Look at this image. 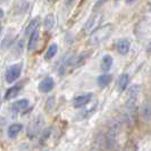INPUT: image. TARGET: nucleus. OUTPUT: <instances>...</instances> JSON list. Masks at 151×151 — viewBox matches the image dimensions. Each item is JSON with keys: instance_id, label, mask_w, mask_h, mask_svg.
<instances>
[{"instance_id": "1", "label": "nucleus", "mask_w": 151, "mask_h": 151, "mask_svg": "<svg viewBox=\"0 0 151 151\" xmlns=\"http://www.w3.org/2000/svg\"><path fill=\"white\" fill-rule=\"evenodd\" d=\"M113 31H114L113 25H105V26L99 27V29H97V30L91 34L89 43L92 45H100L101 42H104L106 39H108L110 37V34L113 33Z\"/></svg>"}, {"instance_id": "2", "label": "nucleus", "mask_w": 151, "mask_h": 151, "mask_svg": "<svg viewBox=\"0 0 151 151\" xmlns=\"http://www.w3.org/2000/svg\"><path fill=\"white\" fill-rule=\"evenodd\" d=\"M21 72H22V66L21 64H14L10 67H8L5 74V80L7 83H13L16 80L21 76Z\"/></svg>"}, {"instance_id": "3", "label": "nucleus", "mask_w": 151, "mask_h": 151, "mask_svg": "<svg viewBox=\"0 0 151 151\" xmlns=\"http://www.w3.org/2000/svg\"><path fill=\"white\" fill-rule=\"evenodd\" d=\"M43 124L45 123H43V119L41 118V116L37 117L34 121L32 122L30 124V126H29V135H30V137H33V136L37 135L39 132L41 131Z\"/></svg>"}, {"instance_id": "4", "label": "nucleus", "mask_w": 151, "mask_h": 151, "mask_svg": "<svg viewBox=\"0 0 151 151\" xmlns=\"http://www.w3.org/2000/svg\"><path fill=\"white\" fill-rule=\"evenodd\" d=\"M91 98H92V93H85V94L77 96L73 100V106L74 108H82L90 102Z\"/></svg>"}, {"instance_id": "5", "label": "nucleus", "mask_w": 151, "mask_h": 151, "mask_svg": "<svg viewBox=\"0 0 151 151\" xmlns=\"http://www.w3.org/2000/svg\"><path fill=\"white\" fill-rule=\"evenodd\" d=\"M55 86V82H53V78L51 76H48L45 77L43 81H41L39 84V91L42 92V93H48L53 89Z\"/></svg>"}, {"instance_id": "6", "label": "nucleus", "mask_w": 151, "mask_h": 151, "mask_svg": "<svg viewBox=\"0 0 151 151\" xmlns=\"http://www.w3.org/2000/svg\"><path fill=\"white\" fill-rule=\"evenodd\" d=\"M129 47H131V43L127 39H119L116 41V49L121 55H126L129 52Z\"/></svg>"}, {"instance_id": "7", "label": "nucleus", "mask_w": 151, "mask_h": 151, "mask_svg": "<svg viewBox=\"0 0 151 151\" xmlns=\"http://www.w3.org/2000/svg\"><path fill=\"white\" fill-rule=\"evenodd\" d=\"M27 107H29V100H27V99L17 100V101H15V102L12 105V108H13V111H14V113L23 111V110H25Z\"/></svg>"}, {"instance_id": "8", "label": "nucleus", "mask_w": 151, "mask_h": 151, "mask_svg": "<svg viewBox=\"0 0 151 151\" xmlns=\"http://www.w3.org/2000/svg\"><path fill=\"white\" fill-rule=\"evenodd\" d=\"M113 63H114V59L110 55L104 56V58H102V60H101V70H102L104 73L109 72V69L113 66Z\"/></svg>"}, {"instance_id": "9", "label": "nucleus", "mask_w": 151, "mask_h": 151, "mask_svg": "<svg viewBox=\"0 0 151 151\" xmlns=\"http://www.w3.org/2000/svg\"><path fill=\"white\" fill-rule=\"evenodd\" d=\"M23 129V125L19 123H15V124H12L9 127H8V136L14 139L21 131Z\"/></svg>"}, {"instance_id": "10", "label": "nucleus", "mask_w": 151, "mask_h": 151, "mask_svg": "<svg viewBox=\"0 0 151 151\" xmlns=\"http://www.w3.org/2000/svg\"><path fill=\"white\" fill-rule=\"evenodd\" d=\"M38 41H39V32L38 31H34L32 32L30 34V40H29V51H33L35 49V47L38 45Z\"/></svg>"}, {"instance_id": "11", "label": "nucleus", "mask_w": 151, "mask_h": 151, "mask_svg": "<svg viewBox=\"0 0 151 151\" xmlns=\"http://www.w3.org/2000/svg\"><path fill=\"white\" fill-rule=\"evenodd\" d=\"M21 85H14L12 86L10 89H8L7 92L5 93V100H10V99L17 97V94L19 93V90H21Z\"/></svg>"}, {"instance_id": "12", "label": "nucleus", "mask_w": 151, "mask_h": 151, "mask_svg": "<svg viewBox=\"0 0 151 151\" xmlns=\"http://www.w3.org/2000/svg\"><path fill=\"white\" fill-rule=\"evenodd\" d=\"M111 80H113V76L110 74H102L99 76L97 81H98V85L100 88H106L107 85L111 82Z\"/></svg>"}, {"instance_id": "13", "label": "nucleus", "mask_w": 151, "mask_h": 151, "mask_svg": "<svg viewBox=\"0 0 151 151\" xmlns=\"http://www.w3.org/2000/svg\"><path fill=\"white\" fill-rule=\"evenodd\" d=\"M55 26V15L53 14H48L45 17L43 21V27L45 31H50Z\"/></svg>"}, {"instance_id": "14", "label": "nucleus", "mask_w": 151, "mask_h": 151, "mask_svg": "<svg viewBox=\"0 0 151 151\" xmlns=\"http://www.w3.org/2000/svg\"><path fill=\"white\" fill-rule=\"evenodd\" d=\"M38 26H39V18L32 19L30 22V24H29V25L26 26V29H25V34H26V35H30L32 32L38 30Z\"/></svg>"}, {"instance_id": "15", "label": "nucleus", "mask_w": 151, "mask_h": 151, "mask_svg": "<svg viewBox=\"0 0 151 151\" xmlns=\"http://www.w3.org/2000/svg\"><path fill=\"white\" fill-rule=\"evenodd\" d=\"M57 51H58V45H56V43H52V45L48 48L47 52L45 53V59L49 60V59L53 58V57H55V55L57 53Z\"/></svg>"}, {"instance_id": "16", "label": "nucleus", "mask_w": 151, "mask_h": 151, "mask_svg": "<svg viewBox=\"0 0 151 151\" xmlns=\"http://www.w3.org/2000/svg\"><path fill=\"white\" fill-rule=\"evenodd\" d=\"M129 77L127 74H122L119 76V80H118V89L119 91H124L126 89V86H127V84H129Z\"/></svg>"}, {"instance_id": "17", "label": "nucleus", "mask_w": 151, "mask_h": 151, "mask_svg": "<svg viewBox=\"0 0 151 151\" xmlns=\"http://www.w3.org/2000/svg\"><path fill=\"white\" fill-rule=\"evenodd\" d=\"M141 116L145 121L150 119V105L149 104H144L141 108Z\"/></svg>"}, {"instance_id": "18", "label": "nucleus", "mask_w": 151, "mask_h": 151, "mask_svg": "<svg viewBox=\"0 0 151 151\" xmlns=\"http://www.w3.org/2000/svg\"><path fill=\"white\" fill-rule=\"evenodd\" d=\"M23 40H19L17 43L15 45V47H14V49H13V53L15 55V57L17 56V57H19L21 56V53H22V51H23Z\"/></svg>"}, {"instance_id": "19", "label": "nucleus", "mask_w": 151, "mask_h": 151, "mask_svg": "<svg viewBox=\"0 0 151 151\" xmlns=\"http://www.w3.org/2000/svg\"><path fill=\"white\" fill-rule=\"evenodd\" d=\"M51 132H52V129H51V127L45 129L43 134H42L41 139H40V144H41V145H43V144L47 142V140H48V139L50 137V135H51Z\"/></svg>"}, {"instance_id": "20", "label": "nucleus", "mask_w": 151, "mask_h": 151, "mask_svg": "<svg viewBox=\"0 0 151 151\" xmlns=\"http://www.w3.org/2000/svg\"><path fill=\"white\" fill-rule=\"evenodd\" d=\"M53 107H55V97H49L48 98V101H47V111L48 113H51L53 109Z\"/></svg>"}, {"instance_id": "21", "label": "nucleus", "mask_w": 151, "mask_h": 151, "mask_svg": "<svg viewBox=\"0 0 151 151\" xmlns=\"http://www.w3.org/2000/svg\"><path fill=\"white\" fill-rule=\"evenodd\" d=\"M74 0H66V5L67 6H70V2H73Z\"/></svg>"}, {"instance_id": "22", "label": "nucleus", "mask_w": 151, "mask_h": 151, "mask_svg": "<svg viewBox=\"0 0 151 151\" xmlns=\"http://www.w3.org/2000/svg\"><path fill=\"white\" fill-rule=\"evenodd\" d=\"M4 17V10L0 8V18H2Z\"/></svg>"}, {"instance_id": "23", "label": "nucleus", "mask_w": 151, "mask_h": 151, "mask_svg": "<svg viewBox=\"0 0 151 151\" xmlns=\"http://www.w3.org/2000/svg\"><path fill=\"white\" fill-rule=\"evenodd\" d=\"M125 1H126V4H133L135 0H125Z\"/></svg>"}, {"instance_id": "24", "label": "nucleus", "mask_w": 151, "mask_h": 151, "mask_svg": "<svg viewBox=\"0 0 151 151\" xmlns=\"http://www.w3.org/2000/svg\"><path fill=\"white\" fill-rule=\"evenodd\" d=\"M48 2H52V1H55V0H47Z\"/></svg>"}, {"instance_id": "25", "label": "nucleus", "mask_w": 151, "mask_h": 151, "mask_svg": "<svg viewBox=\"0 0 151 151\" xmlns=\"http://www.w3.org/2000/svg\"><path fill=\"white\" fill-rule=\"evenodd\" d=\"M1 30H2V26H1V24H0V33H1Z\"/></svg>"}]
</instances>
